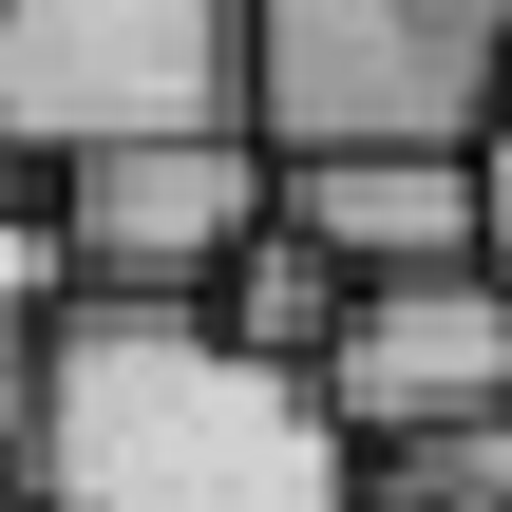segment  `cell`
Listing matches in <instances>:
<instances>
[{"label": "cell", "mask_w": 512, "mask_h": 512, "mask_svg": "<svg viewBox=\"0 0 512 512\" xmlns=\"http://www.w3.org/2000/svg\"><path fill=\"white\" fill-rule=\"evenodd\" d=\"M475 266H494V285H512V133H494V152H475Z\"/></svg>", "instance_id": "obj_9"}, {"label": "cell", "mask_w": 512, "mask_h": 512, "mask_svg": "<svg viewBox=\"0 0 512 512\" xmlns=\"http://www.w3.org/2000/svg\"><path fill=\"white\" fill-rule=\"evenodd\" d=\"M323 418H342L361 456L456 437V418H512V285H494V266L361 285V304H342V342H323Z\"/></svg>", "instance_id": "obj_5"}, {"label": "cell", "mask_w": 512, "mask_h": 512, "mask_svg": "<svg viewBox=\"0 0 512 512\" xmlns=\"http://www.w3.org/2000/svg\"><path fill=\"white\" fill-rule=\"evenodd\" d=\"M361 512H512V418H456V437L361 456Z\"/></svg>", "instance_id": "obj_8"}, {"label": "cell", "mask_w": 512, "mask_h": 512, "mask_svg": "<svg viewBox=\"0 0 512 512\" xmlns=\"http://www.w3.org/2000/svg\"><path fill=\"white\" fill-rule=\"evenodd\" d=\"M285 228L342 285H437V266H475V152H304Z\"/></svg>", "instance_id": "obj_6"}, {"label": "cell", "mask_w": 512, "mask_h": 512, "mask_svg": "<svg viewBox=\"0 0 512 512\" xmlns=\"http://www.w3.org/2000/svg\"><path fill=\"white\" fill-rule=\"evenodd\" d=\"M512 0H247V133L304 152H494Z\"/></svg>", "instance_id": "obj_2"}, {"label": "cell", "mask_w": 512, "mask_h": 512, "mask_svg": "<svg viewBox=\"0 0 512 512\" xmlns=\"http://www.w3.org/2000/svg\"><path fill=\"white\" fill-rule=\"evenodd\" d=\"M133 133H247V0H0V152L76 171Z\"/></svg>", "instance_id": "obj_3"}, {"label": "cell", "mask_w": 512, "mask_h": 512, "mask_svg": "<svg viewBox=\"0 0 512 512\" xmlns=\"http://www.w3.org/2000/svg\"><path fill=\"white\" fill-rule=\"evenodd\" d=\"M342 304H361V285H342V266H323V247L285 228V209H266V247H247V266L209 285V323H228L247 361H285V380H323V342H342Z\"/></svg>", "instance_id": "obj_7"}, {"label": "cell", "mask_w": 512, "mask_h": 512, "mask_svg": "<svg viewBox=\"0 0 512 512\" xmlns=\"http://www.w3.org/2000/svg\"><path fill=\"white\" fill-rule=\"evenodd\" d=\"M38 209H57V247H76V304H209V285L266 247L285 171H266V133H133V152L38 171Z\"/></svg>", "instance_id": "obj_4"}, {"label": "cell", "mask_w": 512, "mask_h": 512, "mask_svg": "<svg viewBox=\"0 0 512 512\" xmlns=\"http://www.w3.org/2000/svg\"><path fill=\"white\" fill-rule=\"evenodd\" d=\"M19 209H38V152H0V228H19Z\"/></svg>", "instance_id": "obj_10"}, {"label": "cell", "mask_w": 512, "mask_h": 512, "mask_svg": "<svg viewBox=\"0 0 512 512\" xmlns=\"http://www.w3.org/2000/svg\"><path fill=\"white\" fill-rule=\"evenodd\" d=\"M0 512H361V437L209 304H38L0 380Z\"/></svg>", "instance_id": "obj_1"}]
</instances>
